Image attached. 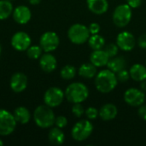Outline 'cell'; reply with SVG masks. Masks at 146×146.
Listing matches in <instances>:
<instances>
[{
	"label": "cell",
	"mask_w": 146,
	"mask_h": 146,
	"mask_svg": "<svg viewBox=\"0 0 146 146\" xmlns=\"http://www.w3.org/2000/svg\"><path fill=\"white\" fill-rule=\"evenodd\" d=\"M118 80L116 74L111 70L104 69L99 71L95 76V86L101 93H109L117 86Z\"/></svg>",
	"instance_id": "6da1fadb"
},
{
	"label": "cell",
	"mask_w": 146,
	"mask_h": 146,
	"mask_svg": "<svg viewBox=\"0 0 146 146\" xmlns=\"http://www.w3.org/2000/svg\"><path fill=\"white\" fill-rule=\"evenodd\" d=\"M65 98L72 104H79L86 101L89 96L87 86L81 82H74L65 90Z\"/></svg>",
	"instance_id": "7a4b0ae2"
},
{
	"label": "cell",
	"mask_w": 146,
	"mask_h": 146,
	"mask_svg": "<svg viewBox=\"0 0 146 146\" xmlns=\"http://www.w3.org/2000/svg\"><path fill=\"white\" fill-rule=\"evenodd\" d=\"M36 125L41 128H49L55 124V115L51 108L46 104L38 106L33 113Z\"/></svg>",
	"instance_id": "3957f363"
},
{
	"label": "cell",
	"mask_w": 146,
	"mask_h": 146,
	"mask_svg": "<svg viewBox=\"0 0 146 146\" xmlns=\"http://www.w3.org/2000/svg\"><path fill=\"white\" fill-rule=\"evenodd\" d=\"M91 36L90 31L85 25L76 23L72 25L68 31V37L69 40L75 44H82L88 41Z\"/></svg>",
	"instance_id": "277c9868"
},
{
	"label": "cell",
	"mask_w": 146,
	"mask_h": 146,
	"mask_svg": "<svg viewBox=\"0 0 146 146\" xmlns=\"http://www.w3.org/2000/svg\"><path fill=\"white\" fill-rule=\"evenodd\" d=\"M93 132V125L90 120H81L74 124L71 134L75 141L81 142L88 139Z\"/></svg>",
	"instance_id": "5b68a950"
},
{
	"label": "cell",
	"mask_w": 146,
	"mask_h": 146,
	"mask_svg": "<svg viewBox=\"0 0 146 146\" xmlns=\"http://www.w3.org/2000/svg\"><path fill=\"white\" fill-rule=\"evenodd\" d=\"M132 8L127 4L117 6L113 13V21L118 27H125L132 19Z\"/></svg>",
	"instance_id": "8992f818"
},
{
	"label": "cell",
	"mask_w": 146,
	"mask_h": 146,
	"mask_svg": "<svg viewBox=\"0 0 146 146\" xmlns=\"http://www.w3.org/2000/svg\"><path fill=\"white\" fill-rule=\"evenodd\" d=\"M17 121L9 111L1 109L0 110V135L8 136L10 135L16 127Z\"/></svg>",
	"instance_id": "52a82bcc"
},
{
	"label": "cell",
	"mask_w": 146,
	"mask_h": 146,
	"mask_svg": "<svg viewBox=\"0 0 146 146\" xmlns=\"http://www.w3.org/2000/svg\"><path fill=\"white\" fill-rule=\"evenodd\" d=\"M64 97L65 93L62 89L58 87H50L45 92L44 95V104L50 108H56L62 103Z\"/></svg>",
	"instance_id": "ba28073f"
},
{
	"label": "cell",
	"mask_w": 146,
	"mask_h": 146,
	"mask_svg": "<svg viewBox=\"0 0 146 146\" xmlns=\"http://www.w3.org/2000/svg\"><path fill=\"white\" fill-rule=\"evenodd\" d=\"M40 47L45 52H51L55 50L59 44L60 39L58 35L54 32H46L42 34L39 39Z\"/></svg>",
	"instance_id": "9c48e42d"
},
{
	"label": "cell",
	"mask_w": 146,
	"mask_h": 146,
	"mask_svg": "<svg viewBox=\"0 0 146 146\" xmlns=\"http://www.w3.org/2000/svg\"><path fill=\"white\" fill-rule=\"evenodd\" d=\"M145 92L138 88H129L124 93L125 102L133 107H139L145 103Z\"/></svg>",
	"instance_id": "30bf717a"
},
{
	"label": "cell",
	"mask_w": 146,
	"mask_h": 146,
	"mask_svg": "<svg viewBox=\"0 0 146 146\" xmlns=\"http://www.w3.org/2000/svg\"><path fill=\"white\" fill-rule=\"evenodd\" d=\"M32 39L30 36L25 32H17L11 38L12 47L18 51L27 50L31 45Z\"/></svg>",
	"instance_id": "8fae6325"
},
{
	"label": "cell",
	"mask_w": 146,
	"mask_h": 146,
	"mask_svg": "<svg viewBox=\"0 0 146 146\" xmlns=\"http://www.w3.org/2000/svg\"><path fill=\"white\" fill-rule=\"evenodd\" d=\"M116 44L119 49L124 51L132 50L136 44V39L133 33L124 31L120 33L116 38Z\"/></svg>",
	"instance_id": "7c38bea8"
},
{
	"label": "cell",
	"mask_w": 146,
	"mask_h": 146,
	"mask_svg": "<svg viewBox=\"0 0 146 146\" xmlns=\"http://www.w3.org/2000/svg\"><path fill=\"white\" fill-rule=\"evenodd\" d=\"M10 88L16 93L22 92L27 86V77L23 73H15L10 79Z\"/></svg>",
	"instance_id": "4fadbf2b"
},
{
	"label": "cell",
	"mask_w": 146,
	"mask_h": 146,
	"mask_svg": "<svg viewBox=\"0 0 146 146\" xmlns=\"http://www.w3.org/2000/svg\"><path fill=\"white\" fill-rule=\"evenodd\" d=\"M32 13L28 7L25 5H20L17 6L13 10V18L15 22L24 25L27 24L31 20Z\"/></svg>",
	"instance_id": "5bb4252c"
},
{
	"label": "cell",
	"mask_w": 146,
	"mask_h": 146,
	"mask_svg": "<svg viewBox=\"0 0 146 146\" xmlns=\"http://www.w3.org/2000/svg\"><path fill=\"white\" fill-rule=\"evenodd\" d=\"M39 66L43 71L46 73H51L56 68L57 61L53 55L46 52L44 55L41 56L39 59Z\"/></svg>",
	"instance_id": "9a60e30c"
},
{
	"label": "cell",
	"mask_w": 146,
	"mask_h": 146,
	"mask_svg": "<svg viewBox=\"0 0 146 146\" xmlns=\"http://www.w3.org/2000/svg\"><path fill=\"white\" fill-rule=\"evenodd\" d=\"M110 60V56L105 52L104 50H93L90 56V61L91 62L96 66L97 68H101L107 66V63Z\"/></svg>",
	"instance_id": "2e32d148"
},
{
	"label": "cell",
	"mask_w": 146,
	"mask_h": 146,
	"mask_svg": "<svg viewBox=\"0 0 146 146\" xmlns=\"http://www.w3.org/2000/svg\"><path fill=\"white\" fill-rule=\"evenodd\" d=\"M86 2L89 10L96 15H103L109 9L107 0H87Z\"/></svg>",
	"instance_id": "e0dca14e"
},
{
	"label": "cell",
	"mask_w": 146,
	"mask_h": 146,
	"mask_svg": "<svg viewBox=\"0 0 146 146\" xmlns=\"http://www.w3.org/2000/svg\"><path fill=\"white\" fill-rule=\"evenodd\" d=\"M118 114L117 107L113 104H106L103 105L99 110V116L103 121H108L114 120Z\"/></svg>",
	"instance_id": "ac0fdd59"
},
{
	"label": "cell",
	"mask_w": 146,
	"mask_h": 146,
	"mask_svg": "<svg viewBox=\"0 0 146 146\" xmlns=\"http://www.w3.org/2000/svg\"><path fill=\"white\" fill-rule=\"evenodd\" d=\"M130 77L138 82H141L146 80V66L143 64L136 63L133 65L129 70Z\"/></svg>",
	"instance_id": "d6986e66"
},
{
	"label": "cell",
	"mask_w": 146,
	"mask_h": 146,
	"mask_svg": "<svg viewBox=\"0 0 146 146\" xmlns=\"http://www.w3.org/2000/svg\"><path fill=\"white\" fill-rule=\"evenodd\" d=\"M127 66V61L124 58V56H114L110 58L108 63H107V67L110 70H111L112 72H114L115 74L118 73L119 71L126 68Z\"/></svg>",
	"instance_id": "ffe728a7"
},
{
	"label": "cell",
	"mask_w": 146,
	"mask_h": 146,
	"mask_svg": "<svg viewBox=\"0 0 146 146\" xmlns=\"http://www.w3.org/2000/svg\"><path fill=\"white\" fill-rule=\"evenodd\" d=\"M48 139L50 144L54 145H62L65 140V135L63 132L59 127H53L50 129L48 134Z\"/></svg>",
	"instance_id": "44dd1931"
},
{
	"label": "cell",
	"mask_w": 146,
	"mask_h": 146,
	"mask_svg": "<svg viewBox=\"0 0 146 146\" xmlns=\"http://www.w3.org/2000/svg\"><path fill=\"white\" fill-rule=\"evenodd\" d=\"M79 75L85 79H92L96 76L98 74L97 67L94 66L92 62L90 63H83L79 68Z\"/></svg>",
	"instance_id": "7402d4cb"
},
{
	"label": "cell",
	"mask_w": 146,
	"mask_h": 146,
	"mask_svg": "<svg viewBox=\"0 0 146 146\" xmlns=\"http://www.w3.org/2000/svg\"><path fill=\"white\" fill-rule=\"evenodd\" d=\"M14 116L17 123H20V124H27V122H29L31 119V114L29 110L26 107H23V106H20L15 110Z\"/></svg>",
	"instance_id": "603a6c76"
},
{
	"label": "cell",
	"mask_w": 146,
	"mask_h": 146,
	"mask_svg": "<svg viewBox=\"0 0 146 146\" xmlns=\"http://www.w3.org/2000/svg\"><path fill=\"white\" fill-rule=\"evenodd\" d=\"M13 13V4L9 0H0V20L9 18Z\"/></svg>",
	"instance_id": "cb8c5ba5"
},
{
	"label": "cell",
	"mask_w": 146,
	"mask_h": 146,
	"mask_svg": "<svg viewBox=\"0 0 146 146\" xmlns=\"http://www.w3.org/2000/svg\"><path fill=\"white\" fill-rule=\"evenodd\" d=\"M88 44L93 50H101L105 45V39L104 38L103 36L99 35L98 33L92 34V36H90L88 39Z\"/></svg>",
	"instance_id": "d4e9b609"
},
{
	"label": "cell",
	"mask_w": 146,
	"mask_h": 146,
	"mask_svg": "<svg viewBox=\"0 0 146 146\" xmlns=\"http://www.w3.org/2000/svg\"><path fill=\"white\" fill-rule=\"evenodd\" d=\"M76 73H77V70L74 66L66 65L61 69L60 74H61V77L63 80H72V79H74L75 77Z\"/></svg>",
	"instance_id": "484cf974"
},
{
	"label": "cell",
	"mask_w": 146,
	"mask_h": 146,
	"mask_svg": "<svg viewBox=\"0 0 146 146\" xmlns=\"http://www.w3.org/2000/svg\"><path fill=\"white\" fill-rule=\"evenodd\" d=\"M42 50H43L40 47V45L29 46V48L27 50V55L30 59H38L41 56Z\"/></svg>",
	"instance_id": "4316f807"
},
{
	"label": "cell",
	"mask_w": 146,
	"mask_h": 146,
	"mask_svg": "<svg viewBox=\"0 0 146 146\" xmlns=\"http://www.w3.org/2000/svg\"><path fill=\"white\" fill-rule=\"evenodd\" d=\"M104 50L108 54V56H110V58H111V57L115 56L118 54L119 47H118L117 44H113V43H110V44H108L107 45H104Z\"/></svg>",
	"instance_id": "83f0119b"
},
{
	"label": "cell",
	"mask_w": 146,
	"mask_h": 146,
	"mask_svg": "<svg viewBox=\"0 0 146 146\" xmlns=\"http://www.w3.org/2000/svg\"><path fill=\"white\" fill-rule=\"evenodd\" d=\"M85 109L82 106V104L80 103L79 104H74L73 107H72V113L73 115L77 117V118H80L83 116V115L85 114Z\"/></svg>",
	"instance_id": "f1b7e54d"
},
{
	"label": "cell",
	"mask_w": 146,
	"mask_h": 146,
	"mask_svg": "<svg viewBox=\"0 0 146 146\" xmlns=\"http://www.w3.org/2000/svg\"><path fill=\"white\" fill-rule=\"evenodd\" d=\"M85 114L88 120L92 121V120H95L98 118V116L99 115V111L94 107H89L86 110Z\"/></svg>",
	"instance_id": "f546056e"
},
{
	"label": "cell",
	"mask_w": 146,
	"mask_h": 146,
	"mask_svg": "<svg viewBox=\"0 0 146 146\" xmlns=\"http://www.w3.org/2000/svg\"><path fill=\"white\" fill-rule=\"evenodd\" d=\"M115 74H116V77H117L118 81H120V82H126V81H127V80L131 78V77H130V73H129V71H127L126 68H124V69L119 71V72L116 73Z\"/></svg>",
	"instance_id": "4dcf8cb0"
},
{
	"label": "cell",
	"mask_w": 146,
	"mask_h": 146,
	"mask_svg": "<svg viewBox=\"0 0 146 146\" xmlns=\"http://www.w3.org/2000/svg\"><path fill=\"white\" fill-rule=\"evenodd\" d=\"M55 125L59 127V128H63L65 127L67 125H68V120L65 116H62V115H60L58 117L56 118L55 120Z\"/></svg>",
	"instance_id": "1f68e13d"
},
{
	"label": "cell",
	"mask_w": 146,
	"mask_h": 146,
	"mask_svg": "<svg viewBox=\"0 0 146 146\" xmlns=\"http://www.w3.org/2000/svg\"><path fill=\"white\" fill-rule=\"evenodd\" d=\"M88 29L90 31V33L92 35V34H98L100 31V26L96 23V22H93V23H91L90 26L88 27Z\"/></svg>",
	"instance_id": "d6a6232c"
},
{
	"label": "cell",
	"mask_w": 146,
	"mask_h": 146,
	"mask_svg": "<svg viewBox=\"0 0 146 146\" xmlns=\"http://www.w3.org/2000/svg\"><path fill=\"white\" fill-rule=\"evenodd\" d=\"M138 114L143 120L146 121V104H143L142 105L139 106V110H138Z\"/></svg>",
	"instance_id": "836d02e7"
},
{
	"label": "cell",
	"mask_w": 146,
	"mask_h": 146,
	"mask_svg": "<svg viewBox=\"0 0 146 146\" xmlns=\"http://www.w3.org/2000/svg\"><path fill=\"white\" fill-rule=\"evenodd\" d=\"M138 44L140 48L146 50V33L142 34L138 39Z\"/></svg>",
	"instance_id": "e575fe53"
},
{
	"label": "cell",
	"mask_w": 146,
	"mask_h": 146,
	"mask_svg": "<svg viewBox=\"0 0 146 146\" xmlns=\"http://www.w3.org/2000/svg\"><path fill=\"white\" fill-rule=\"evenodd\" d=\"M127 3L131 8L136 9V8H139L141 5L142 0H127Z\"/></svg>",
	"instance_id": "d590c367"
},
{
	"label": "cell",
	"mask_w": 146,
	"mask_h": 146,
	"mask_svg": "<svg viewBox=\"0 0 146 146\" xmlns=\"http://www.w3.org/2000/svg\"><path fill=\"white\" fill-rule=\"evenodd\" d=\"M140 86H141V88H142V90H143V91H145L146 92V80H143V81H141V85H140Z\"/></svg>",
	"instance_id": "8d00e7d4"
},
{
	"label": "cell",
	"mask_w": 146,
	"mask_h": 146,
	"mask_svg": "<svg viewBox=\"0 0 146 146\" xmlns=\"http://www.w3.org/2000/svg\"><path fill=\"white\" fill-rule=\"evenodd\" d=\"M28 1H29V3H30L31 4L37 5V4H38V3H40L41 0H28Z\"/></svg>",
	"instance_id": "74e56055"
},
{
	"label": "cell",
	"mask_w": 146,
	"mask_h": 146,
	"mask_svg": "<svg viewBox=\"0 0 146 146\" xmlns=\"http://www.w3.org/2000/svg\"><path fill=\"white\" fill-rule=\"evenodd\" d=\"M3 142L0 139V146H3Z\"/></svg>",
	"instance_id": "f35d334b"
},
{
	"label": "cell",
	"mask_w": 146,
	"mask_h": 146,
	"mask_svg": "<svg viewBox=\"0 0 146 146\" xmlns=\"http://www.w3.org/2000/svg\"><path fill=\"white\" fill-rule=\"evenodd\" d=\"M1 53H2V46L0 44V56H1Z\"/></svg>",
	"instance_id": "ab89813d"
},
{
	"label": "cell",
	"mask_w": 146,
	"mask_h": 146,
	"mask_svg": "<svg viewBox=\"0 0 146 146\" xmlns=\"http://www.w3.org/2000/svg\"><path fill=\"white\" fill-rule=\"evenodd\" d=\"M9 1H10V0H9Z\"/></svg>",
	"instance_id": "60d3db41"
}]
</instances>
